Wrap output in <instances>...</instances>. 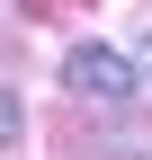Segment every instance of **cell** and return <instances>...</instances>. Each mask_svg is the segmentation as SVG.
<instances>
[{
  "label": "cell",
  "instance_id": "6da1fadb",
  "mask_svg": "<svg viewBox=\"0 0 152 160\" xmlns=\"http://www.w3.org/2000/svg\"><path fill=\"white\" fill-rule=\"evenodd\" d=\"M63 89L81 98V107H134L143 71H134V53H117V45H72L63 53Z\"/></svg>",
  "mask_w": 152,
  "mask_h": 160
},
{
  "label": "cell",
  "instance_id": "7a4b0ae2",
  "mask_svg": "<svg viewBox=\"0 0 152 160\" xmlns=\"http://www.w3.org/2000/svg\"><path fill=\"white\" fill-rule=\"evenodd\" d=\"M18 142H27V107H18V89L0 80V151H18Z\"/></svg>",
  "mask_w": 152,
  "mask_h": 160
},
{
  "label": "cell",
  "instance_id": "277c9868",
  "mask_svg": "<svg viewBox=\"0 0 152 160\" xmlns=\"http://www.w3.org/2000/svg\"><path fill=\"white\" fill-rule=\"evenodd\" d=\"M134 71H143V98H152V27H143V45H134Z\"/></svg>",
  "mask_w": 152,
  "mask_h": 160
},
{
  "label": "cell",
  "instance_id": "3957f363",
  "mask_svg": "<svg viewBox=\"0 0 152 160\" xmlns=\"http://www.w3.org/2000/svg\"><path fill=\"white\" fill-rule=\"evenodd\" d=\"M99 160H152V142H134V133H99Z\"/></svg>",
  "mask_w": 152,
  "mask_h": 160
}]
</instances>
